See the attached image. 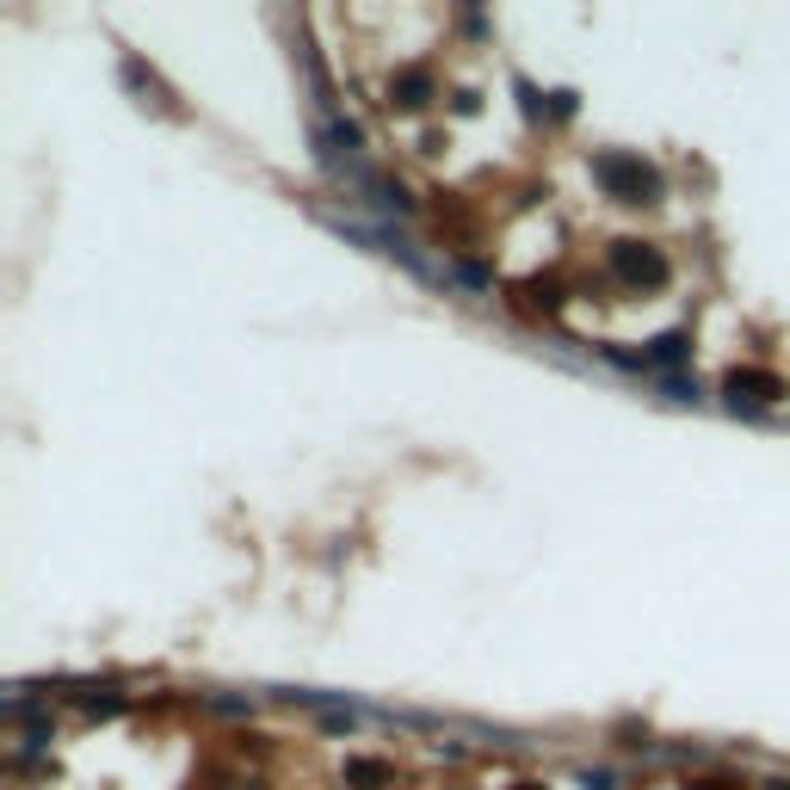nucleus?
Listing matches in <instances>:
<instances>
[{
    "instance_id": "2",
    "label": "nucleus",
    "mask_w": 790,
    "mask_h": 790,
    "mask_svg": "<svg viewBox=\"0 0 790 790\" xmlns=\"http://www.w3.org/2000/svg\"><path fill=\"white\" fill-rule=\"evenodd\" d=\"M612 272L624 284H667V260L654 248H642V241H618L612 248Z\"/></svg>"
},
{
    "instance_id": "3",
    "label": "nucleus",
    "mask_w": 790,
    "mask_h": 790,
    "mask_svg": "<svg viewBox=\"0 0 790 790\" xmlns=\"http://www.w3.org/2000/svg\"><path fill=\"white\" fill-rule=\"evenodd\" d=\"M723 389H728V402H747V408H766L784 396V383H778L772 371H728Z\"/></svg>"
},
{
    "instance_id": "8",
    "label": "nucleus",
    "mask_w": 790,
    "mask_h": 790,
    "mask_svg": "<svg viewBox=\"0 0 790 790\" xmlns=\"http://www.w3.org/2000/svg\"><path fill=\"white\" fill-rule=\"evenodd\" d=\"M519 790H543V784H519Z\"/></svg>"
},
{
    "instance_id": "7",
    "label": "nucleus",
    "mask_w": 790,
    "mask_h": 790,
    "mask_svg": "<svg viewBox=\"0 0 790 790\" xmlns=\"http://www.w3.org/2000/svg\"><path fill=\"white\" fill-rule=\"evenodd\" d=\"M697 790H728V784H697Z\"/></svg>"
},
{
    "instance_id": "1",
    "label": "nucleus",
    "mask_w": 790,
    "mask_h": 790,
    "mask_svg": "<svg viewBox=\"0 0 790 790\" xmlns=\"http://www.w3.org/2000/svg\"><path fill=\"white\" fill-rule=\"evenodd\" d=\"M593 173H599V186L612 192V198H624V204H649L654 192H661L654 167H642L636 155H599L593 161Z\"/></svg>"
},
{
    "instance_id": "4",
    "label": "nucleus",
    "mask_w": 790,
    "mask_h": 790,
    "mask_svg": "<svg viewBox=\"0 0 790 790\" xmlns=\"http://www.w3.org/2000/svg\"><path fill=\"white\" fill-rule=\"evenodd\" d=\"M346 778L365 784V790H377V784H389V766L383 759H346Z\"/></svg>"
},
{
    "instance_id": "5",
    "label": "nucleus",
    "mask_w": 790,
    "mask_h": 790,
    "mask_svg": "<svg viewBox=\"0 0 790 790\" xmlns=\"http://www.w3.org/2000/svg\"><path fill=\"white\" fill-rule=\"evenodd\" d=\"M654 365H673V358H685V334H661V340L649 346Z\"/></svg>"
},
{
    "instance_id": "6",
    "label": "nucleus",
    "mask_w": 790,
    "mask_h": 790,
    "mask_svg": "<svg viewBox=\"0 0 790 790\" xmlns=\"http://www.w3.org/2000/svg\"><path fill=\"white\" fill-rule=\"evenodd\" d=\"M396 94H402V106H426V75H402Z\"/></svg>"
}]
</instances>
